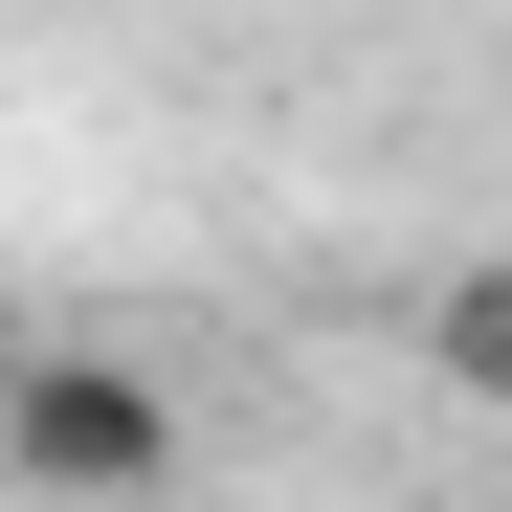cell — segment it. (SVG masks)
<instances>
[{
  "mask_svg": "<svg viewBox=\"0 0 512 512\" xmlns=\"http://www.w3.org/2000/svg\"><path fill=\"white\" fill-rule=\"evenodd\" d=\"M0 468L67 490V512H156V490H179V401H156V357L23 334V357H0Z\"/></svg>",
  "mask_w": 512,
  "mask_h": 512,
  "instance_id": "1",
  "label": "cell"
},
{
  "mask_svg": "<svg viewBox=\"0 0 512 512\" xmlns=\"http://www.w3.org/2000/svg\"><path fill=\"white\" fill-rule=\"evenodd\" d=\"M423 357L490 401V379H512V290H490V268H446V290H423Z\"/></svg>",
  "mask_w": 512,
  "mask_h": 512,
  "instance_id": "2",
  "label": "cell"
},
{
  "mask_svg": "<svg viewBox=\"0 0 512 512\" xmlns=\"http://www.w3.org/2000/svg\"><path fill=\"white\" fill-rule=\"evenodd\" d=\"M0 357H23V290H0Z\"/></svg>",
  "mask_w": 512,
  "mask_h": 512,
  "instance_id": "3",
  "label": "cell"
}]
</instances>
